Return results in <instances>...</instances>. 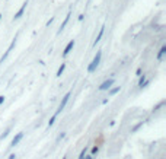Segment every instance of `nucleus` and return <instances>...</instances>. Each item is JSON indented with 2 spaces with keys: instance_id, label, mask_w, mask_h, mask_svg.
<instances>
[{
  "instance_id": "nucleus-8",
  "label": "nucleus",
  "mask_w": 166,
  "mask_h": 159,
  "mask_svg": "<svg viewBox=\"0 0 166 159\" xmlns=\"http://www.w3.org/2000/svg\"><path fill=\"white\" fill-rule=\"evenodd\" d=\"M165 53H166V45H162V48L159 50V53H157V60H159V61H160L162 58H163Z\"/></svg>"
},
{
  "instance_id": "nucleus-4",
  "label": "nucleus",
  "mask_w": 166,
  "mask_h": 159,
  "mask_svg": "<svg viewBox=\"0 0 166 159\" xmlns=\"http://www.w3.org/2000/svg\"><path fill=\"white\" fill-rule=\"evenodd\" d=\"M112 85H114V79H108V80H105L99 86V91H106V89H109Z\"/></svg>"
},
{
  "instance_id": "nucleus-22",
  "label": "nucleus",
  "mask_w": 166,
  "mask_h": 159,
  "mask_svg": "<svg viewBox=\"0 0 166 159\" xmlns=\"http://www.w3.org/2000/svg\"><path fill=\"white\" fill-rule=\"evenodd\" d=\"M0 19H2V15H0Z\"/></svg>"
},
{
  "instance_id": "nucleus-10",
  "label": "nucleus",
  "mask_w": 166,
  "mask_h": 159,
  "mask_svg": "<svg viewBox=\"0 0 166 159\" xmlns=\"http://www.w3.org/2000/svg\"><path fill=\"white\" fill-rule=\"evenodd\" d=\"M104 31H105V26H102V28H101V31H99V34H98V37H96V39H95V43H93V45H96V44L101 41L102 35H104Z\"/></svg>"
},
{
  "instance_id": "nucleus-13",
  "label": "nucleus",
  "mask_w": 166,
  "mask_h": 159,
  "mask_svg": "<svg viewBox=\"0 0 166 159\" xmlns=\"http://www.w3.org/2000/svg\"><path fill=\"white\" fill-rule=\"evenodd\" d=\"M86 152H87V146H85V148L82 149V152H80V156H79V159H85V156H86Z\"/></svg>"
},
{
  "instance_id": "nucleus-20",
  "label": "nucleus",
  "mask_w": 166,
  "mask_h": 159,
  "mask_svg": "<svg viewBox=\"0 0 166 159\" xmlns=\"http://www.w3.org/2000/svg\"><path fill=\"white\" fill-rule=\"evenodd\" d=\"M7 159H15V155H13V153L9 155V158H7Z\"/></svg>"
},
{
  "instance_id": "nucleus-5",
  "label": "nucleus",
  "mask_w": 166,
  "mask_h": 159,
  "mask_svg": "<svg viewBox=\"0 0 166 159\" xmlns=\"http://www.w3.org/2000/svg\"><path fill=\"white\" fill-rule=\"evenodd\" d=\"M26 5H28V3H26V2H25L24 5H22V7H20L19 10H18V13L15 15L13 16V20H16V19H19L20 16H22V15H24V12H25V9H26Z\"/></svg>"
},
{
  "instance_id": "nucleus-16",
  "label": "nucleus",
  "mask_w": 166,
  "mask_h": 159,
  "mask_svg": "<svg viewBox=\"0 0 166 159\" xmlns=\"http://www.w3.org/2000/svg\"><path fill=\"white\" fill-rule=\"evenodd\" d=\"M118 92H119V86L118 88H114V89H111L109 95H115V93H118Z\"/></svg>"
},
{
  "instance_id": "nucleus-21",
  "label": "nucleus",
  "mask_w": 166,
  "mask_h": 159,
  "mask_svg": "<svg viewBox=\"0 0 166 159\" xmlns=\"http://www.w3.org/2000/svg\"><path fill=\"white\" fill-rule=\"evenodd\" d=\"M85 159H92V155L90 156H85Z\"/></svg>"
},
{
  "instance_id": "nucleus-2",
  "label": "nucleus",
  "mask_w": 166,
  "mask_h": 159,
  "mask_svg": "<svg viewBox=\"0 0 166 159\" xmlns=\"http://www.w3.org/2000/svg\"><path fill=\"white\" fill-rule=\"evenodd\" d=\"M70 92H67L66 95H64V98H63V101H61V104H60V107H58V110H57V112H56V116H58L60 112H61L63 110H64V107H66V104L69 102V98H70Z\"/></svg>"
},
{
  "instance_id": "nucleus-15",
  "label": "nucleus",
  "mask_w": 166,
  "mask_h": 159,
  "mask_svg": "<svg viewBox=\"0 0 166 159\" xmlns=\"http://www.w3.org/2000/svg\"><path fill=\"white\" fill-rule=\"evenodd\" d=\"M90 152H92V156H93V155H96V153H98V152H99V148H98V146H93Z\"/></svg>"
},
{
  "instance_id": "nucleus-18",
  "label": "nucleus",
  "mask_w": 166,
  "mask_h": 159,
  "mask_svg": "<svg viewBox=\"0 0 166 159\" xmlns=\"http://www.w3.org/2000/svg\"><path fill=\"white\" fill-rule=\"evenodd\" d=\"M3 102H5V97H0V105H2Z\"/></svg>"
},
{
  "instance_id": "nucleus-6",
  "label": "nucleus",
  "mask_w": 166,
  "mask_h": 159,
  "mask_svg": "<svg viewBox=\"0 0 166 159\" xmlns=\"http://www.w3.org/2000/svg\"><path fill=\"white\" fill-rule=\"evenodd\" d=\"M73 47H74V41H70V43H69V44L66 45V48H64V51H63V57H66L67 54H69V53L71 51V48H73Z\"/></svg>"
},
{
  "instance_id": "nucleus-7",
  "label": "nucleus",
  "mask_w": 166,
  "mask_h": 159,
  "mask_svg": "<svg viewBox=\"0 0 166 159\" xmlns=\"http://www.w3.org/2000/svg\"><path fill=\"white\" fill-rule=\"evenodd\" d=\"M22 137H24V133H18V134L15 136V139L12 140V146H16V145H18L20 140H22Z\"/></svg>"
},
{
  "instance_id": "nucleus-19",
  "label": "nucleus",
  "mask_w": 166,
  "mask_h": 159,
  "mask_svg": "<svg viewBox=\"0 0 166 159\" xmlns=\"http://www.w3.org/2000/svg\"><path fill=\"white\" fill-rule=\"evenodd\" d=\"M136 73H137V76H140V75H141V69H137V72Z\"/></svg>"
},
{
  "instance_id": "nucleus-11",
  "label": "nucleus",
  "mask_w": 166,
  "mask_h": 159,
  "mask_svg": "<svg viewBox=\"0 0 166 159\" xmlns=\"http://www.w3.org/2000/svg\"><path fill=\"white\" fill-rule=\"evenodd\" d=\"M146 83H147V80H146V76H144V75H140V80H138V86H140V88L146 86Z\"/></svg>"
},
{
  "instance_id": "nucleus-17",
  "label": "nucleus",
  "mask_w": 166,
  "mask_h": 159,
  "mask_svg": "<svg viewBox=\"0 0 166 159\" xmlns=\"http://www.w3.org/2000/svg\"><path fill=\"white\" fill-rule=\"evenodd\" d=\"M52 20H54V18H51V19L48 20V22H47V26H50V25H51V24H52Z\"/></svg>"
},
{
  "instance_id": "nucleus-14",
  "label": "nucleus",
  "mask_w": 166,
  "mask_h": 159,
  "mask_svg": "<svg viewBox=\"0 0 166 159\" xmlns=\"http://www.w3.org/2000/svg\"><path fill=\"white\" fill-rule=\"evenodd\" d=\"M56 118H57V116L54 114V116H52L51 118H50V121H48V127H51V125L54 124V121H56Z\"/></svg>"
},
{
  "instance_id": "nucleus-1",
  "label": "nucleus",
  "mask_w": 166,
  "mask_h": 159,
  "mask_svg": "<svg viewBox=\"0 0 166 159\" xmlns=\"http://www.w3.org/2000/svg\"><path fill=\"white\" fill-rule=\"evenodd\" d=\"M101 57H102V53H101V51H98V53H96V56L93 57V60H92V63L89 64V67H87V72H89V73H93V72H95L96 67L99 66Z\"/></svg>"
},
{
  "instance_id": "nucleus-9",
  "label": "nucleus",
  "mask_w": 166,
  "mask_h": 159,
  "mask_svg": "<svg viewBox=\"0 0 166 159\" xmlns=\"http://www.w3.org/2000/svg\"><path fill=\"white\" fill-rule=\"evenodd\" d=\"M69 19H70V12H69V13H67V16H66V19H64V22H63L61 24V26H60V29H58V34H60V32H61L63 29L66 28V25L69 24Z\"/></svg>"
},
{
  "instance_id": "nucleus-3",
  "label": "nucleus",
  "mask_w": 166,
  "mask_h": 159,
  "mask_svg": "<svg viewBox=\"0 0 166 159\" xmlns=\"http://www.w3.org/2000/svg\"><path fill=\"white\" fill-rule=\"evenodd\" d=\"M15 44H16V37H15V39H13V41H12V43H10V45H9V48H7V51H6V53L3 54V56H2V58H0V63H3V61H5V60H6V58H7V56H9V54H10V51L13 50Z\"/></svg>"
},
{
  "instance_id": "nucleus-12",
  "label": "nucleus",
  "mask_w": 166,
  "mask_h": 159,
  "mask_svg": "<svg viewBox=\"0 0 166 159\" xmlns=\"http://www.w3.org/2000/svg\"><path fill=\"white\" fill-rule=\"evenodd\" d=\"M64 69H66V64H64V63H61V66H60V67H58V70H57V75H56V76L57 77H60L63 75V72H64Z\"/></svg>"
}]
</instances>
